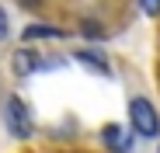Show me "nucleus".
Instances as JSON below:
<instances>
[{"label": "nucleus", "instance_id": "f257e3e1", "mask_svg": "<svg viewBox=\"0 0 160 153\" xmlns=\"http://www.w3.org/2000/svg\"><path fill=\"white\" fill-rule=\"evenodd\" d=\"M4 122H7V129H11L18 139H28V136L35 132L32 115H28V108H24V101H21L18 94H11V97L4 101Z\"/></svg>", "mask_w": 160, "mask_h": 153}, {"label": "nucleus", "instance_id": "39448f33", "mask_svg": "<svg viewBox=\"0 0 160 153\" xmlns=\"http://www.w3.org/2000/svg\"><path fill=\"white\" fill-rule=\"evenodd\" d=\"M21 38H24V42H32V38H63V32L52 28V24H28Z\"/></svg>", "mask_w": 160, "mask_h": 153}, {"label": "nucleus", "instance_id": "f03ea898", "mask_svg": "<svg viewBox=\"0 0 160 153\" xmlns=\"http://www.w3.org/2000/svg\"><path fill=\"white\" fill-rule=\"evenodd\" d=\"M129 118H132V129H136L139 136H157L160 132V115H157V108L146 97L129 101Z\"/></svg>", "mask_w": 160, "mask_h": 153}, {"label": "nucleus", "instance_id": "20e7f679", "mask_svg": "<svg viewBox=\"0 0 160 153\" xmlns=\"http://www.w3.org/2000/svg\"><path fill=\"white\" fill-rule=\"evenodd\" d=\"M11 66H14V73H18V76H32V73L42 66V59L32 52V49H18L14 59H11Z\"/></svg>", "mask_w": 160, "mask_h": 153}, {"label": "nucleus", "instance_id": "423d86ee", "mask_svg": "<svg viewBox=\"0 0 160 153\" xmlns=\"http://www.w3.org/2000/svg\"><path fill=\"white\" fill-rule=\"evenodd\" d=\"M73 59H77V63H87V66H94L98 73H108V59H104V56H98V52H77Z\"/></svg>", "mask_w": 160, "mask_h": 153}, {"label": "nucleus", "instance_id": "0eeeda50", "mask_svg": "<svg viewBox=\"0 0 160 153\" xmlns=\"http://www.w3.org/2000/svg\"><path fill=\"white\" fill-rule=\"evenodd\" d=\"M143 11H146L150 17H157V14H160V0H143Z\"/></svg>", "mask_w": 160, "mask_h": 153}, {"label": "nucleus", "instance_id": "6e6552de", "mask_svg": "<svg viewBox=\"0 0 160 153\" xmlns=\"http://www.w3.org/2000/svg\"><path fill=\"white\" fill-rule=\"evenodd\" d=\"M0 35H7V17H4V11H0Z\"/></svg>", "mask_w": 160, "mask_h": 153}, {"label": "nucleus", "instance_id": "7ed1b4c3", "mask_svg": "<svg viewBox=\"0 0 160 153\" xmlns=\"http://www.w3.org/2000/svg\"><path fill=\"white\" fill-rule=\"evenodd\" d=\"M101 136H104V146H108L112 153H129L132 150V139L122 132V125H104Z\"/></svg>", "mask_w": 160, "mask_h": 153}]
</instances>
